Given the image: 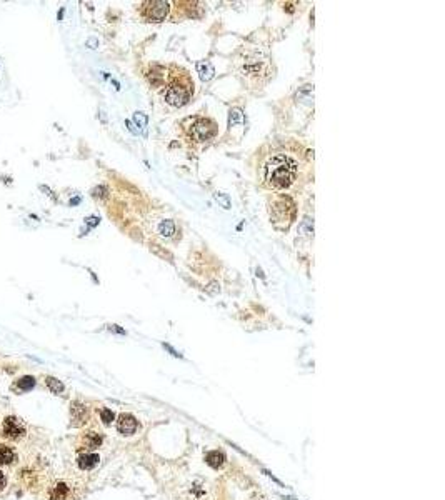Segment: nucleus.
<instances>
[{
  "instance_id": "f257e3e1",
  "label": "nucleus",
  "mask_w": 445,
  "mask_h": 500,
  "mask_svg": "<svg viewBox=\"0 0 445 500\" xmlns=\"http://www.w3.org/2000/svg\"><path fill=\"white\" fill-rule=\"evenodd\" d=\"M312 175L314 152L292 138L268 144L257 155V179L270 190H299Z\"/></svg>"
},
{
  "instance_id": "f03ea898",
  "label": "nucleus",
  "mask_w": 445,
  "mask_h": 500,
  "mask_svg": "<svg viewBox=\"0 0 445 500\" xmlns=\"http://www.w3.org/2000/svg\"><path fill=\"white\" fill-rule=\"evenodd\" d=\"M234 69L247 85L260 89L274 77L275 67L270 53L257 45H245L234 58Z\"/></svg>"
},
{
  "instance_id": "7ed1b4c3",
  "label": "nucleus",
  "mask_w": 445,
  "mask_h": 500,
  "mask_svg": "<svg viewBox=\"0 0 445 500\" xmlns=\"http://www.w3.org/2000/svg\"><path fill=\"white\" fill-rule=\"evenodd\" d=\"M167 85L163 90V99L172 107H183L194 95V80L185 69L179 65H169V74L165 75Z\"/></svg>"
},
{
  "instance_id": "20e7f679",
  "label": "nucleus",
  "mask_w": 445,
  "mask_h": 500,
  "mask_svg": "<svg viewBox=\"0 0 445 500\" xmlns=\"http://www.w3.org/2000/svg\"><path fill=\"white\" fill-rule=\"evenodd\" d=\"M268 215L279 230H287L295 218V204L292 197L285 194H275L268 204Z\"/></svg>"
},
{
  "instance_id": "39448f33",
  "label": "nucleus",
  "mask_w": 445,
  "mask_h": 500,
  "mask_svg": "<svg viewBox=\"0 0 445 500\" xmlns=\"http://www.w3.org/2000/svg\"><path fill=\"white\" fill-rule=\"evenodd\" d=\"M183 133H185L187 140L194 142V144H204L207 140H212L219 132L215 120L210 117H192L183 122Z\"/></svg>"
},
{
  "instance_id": "423d86ee",
  "label": "nucleus",
  "mask_w": 445,
  "mask_h": 500,
  "mask_svg": "<svg viewBox=\"0 0 445 500\" xmlns=\"http://www.w3.org/2000/svg\"><path fill=\"white\" fill-rule=\"evenodd\" d=\"M170 2L163 0H152V2H144L140 5V15L147 22H163L170 14Z\"/></svg>"
},
{
  "instance_id": "0eeeda50",
  "label": "nucleus",
  "mask_w": 445,
  "mask_h": 500,
  "mask_svg": "<svg viewBox=\"0 0 445 500\" xmlns=\"http://www.w3.org/2000/svg\"><path fill=\"white\" fill-rule=\"evenodd\" d=\"M27 434V425L19 417H7L2 423V435L8 440H20Z\"/></svg>"
},
{
  "instance_id": "6e6552de",
  "label": "nucleus",
  "mask_w": 445,
  "mask_h": 500,
  "mask_svg": "<svg viewBox=\"0 0 445 500\" xmlns=\"http://www.w3.org/2000/svg\"><path fill=\"white\" fill-rule=\"evenodd\" d=\"M117 428L122 435H133L138 428V422L132 414H120L117 420Z\"/></svg>"
},
{
  "instance_id": "1a4fd4ad",
  "label": "nucleus",
  "mask_w": 445,
  "mask_h": 500,
  "mask_svg": "<svg viewBox=\"0 0 445 500\" xmlns=\"http://www.w3.org/2000/svg\"><path fill=\"white\" fill-rule=\"evenodd\" d=\"M70 417H72V425L80 427L87 422V407L80 402H74L70 407Z\"/></svg>"
},
{
  "instance_id": "9d476101",
  "label": "nucleus",
  "mask_w": 445,
  "mask_h": 500,
  "mask_svg": "<svg viewBox=\"0 0 445 500\" xmlns=\"http://www.w3.org/2000/svg\"><path fill=\"white\" fill-rule=\"evenodd\" d=\"M225 460H227L225 453H222L219 450H212L205 455V462H207L212 469H222L225 465Z\"/></svg>"
},
{
  "instance_id": "9b49d317",
  "label": "nucleus",
  "mask_w": 445,
  "mask_h": 500,
  "mask_svg": "<svg viewBox=\"0 0 445 500\" xmlns=\"http://www.w3.org/2000/svg\"><path fill=\"white\" fill-rule=\"evenodd\" d=\"M197 72H199L200 79H202L204 82H209V80H212V77L215 75V69H213V65L209 60H200L199 64H197Z\"/></svg>"
},
{
  "instance_id": "f8f14e48",
  "label": "nucleus",
  "mask_w": 445,
  "mask_h": 500,
  "mask_svg": "<svg viewBox=\"0 0 445 500\" xmlns=\"http://www.w3.org/2000/svg\"><path fill=\"white\" fill-rule=\"evenodd\" d=\"M17 460V453L12 447L0 444V465H12Z\"/></svg>"
},
{
  "instance_id": "ddd939ff",
  "label": "nucleus",
  "mask_w": 445,
  "mask_h": 500,
  "mask_svg": "<svg viewBox=\"0 0 445 500\" xmlns=\"http://www.w3.org/2000/svg\"><path fill=\"white\" fill-rule=\"evenodd\" d=\"M99 460H100L99 455H95V453H83V455L79 457L77 464H79V467L83 470H90L99 464Z\"/></svg>"
},
{
  "instance_id": "4468645a",
  "label": "nucleus",
  "mask_w": 445,
  "mask_h": 500,
  "mask_svg": "<svg viewBox=\"0 0 445 500\" xmlns=\"http://www.w3.org/2000/svg\"><path fill=\"white\" fill-rule=\"evenodd\" d=\"M100 444H102V435H99L97 432H87L85 437H83V445L89 450L100 447Z\"/></svg>"
},
{
  "instance_id": "2eb2a0df",
  "label": "nucleus",
  "mask_w": 445,
  "mask_h": 500,
  "mask_svg": "<svg viewBox=\"0 0 445 500\" xmlns=\"http://www.w3.org/2000/svg\"><path fill=\"white\" fill-rule=\"evenodd\" d=\"M158 234L163 235V237H172L175 234V224L172 220H163L158 225Z\"/></svg>"
},
{
  "instance_id": "dca6fc26",
  "label": "nucleus",
  "mask_w": 445,
  "mask_h": 500,
  "mask_svg": "<svg viewBox=\"0 0 445 500\" xmlns=\"http://www.w3.org/2000/svg\"><path fill=\"white\" fill-rule=\"evenodd\" d=\"M243 122V113L240 108H232L230 110V117H229V124H230V127L235 124H242Z\"/></svg>"
},
{
  "instance_id": "f3484780",
  "label": "nucleus",
  "mask_w": 445,
  "mask_h": 500,
  "mask_svg": "<svg viewBox=\"0 0 445 500\" xmlns=\"http://www.w3.org/2000/svg\"><path fill=\"white\" fill-rule=\"evenodd\" d=\"M47 385H49V389L52 390L53 394H60V392H64V384H62L60 380L53 379V377H47Z\"/></svg>"
},
{
  "instance_id": "a211bd4d",
  "label": "nucleus",
  "mask_w": 445,
  "mask_h": 500,
  "mask_svg": "<svg viewBox=\"0 0 445 500\" xmlns=\"http://www.w3.org/2000/svg\"><path fill=\"white\" fill-rule=\"evenodd\" d=\"M100 419H102V422L105 423V425H110L112 420L115 419V414H113L110 409H102L100 410Z\"/></svg>"
},
{
  "instance_id": "6ab92c4d",
  "label": "nucleus",
  "mask_w": 445,
  "mask_h": 500,
  "mask_svg": "<svg viewBox=\"0 0 445 500\" xmlns=\"http://www.w3.org/2000/svg\"><path fill=\"white\" fill-rule=\"evenodd\" d=\"M33 384H35V382H33L32 377H24V379H20V380H19V384H17V387H20V390H22V392H24V390L32 389V387H33Z\"/></svg>"
},
{
  "instance_id": "aec40b11",
  "label": "nucleus",
  "mask_w": 445,
  "mask_h": 500,
  "mask_svg": "<svg viewBox=\"0 0 445 500\" xmlns=\"http://www.w3.org/2000/svg\"><path fill=\"white\" fill-rule=\"evenodd\" d=\"M67 492H69V489H67L64 484H58L55 487V490H53V499H55V500H62L67 495Z\"/></svg>"
},
{
  "instance_id": "412c9836",
  "label": "nucleus",
  "mask_w": 445,
  "mask_h": 500,
  "mask_svg": "<svg viewBox=\"0 0 445 500\" xmlns=\"http://www.w3.org/2000/svg\"><path fill=\"white\" fill-rule=\"evenodd\" d=\"M215 199H217V202H219V204H220L224 209H230V199H229V197H227L225 194H217V195H215Z\"/></svg>"
},
{
  "instance_id": "4be33fe9",
  "label": "nucleus",
  "mask_w": 445,
  "mask_h": 500,
  "mask_svg": "<svg viewBox=\"0 0 445 500\" xmlns=\"http://www.w3.org/2000/svg\"><path fill=\"white\" fill-rule=\"evenodd\" d=\"M133 120L137 122L140 127H147V115L145 113H142V112H137L135 115H133Z\"/></svg>"
},
{
  "instance_id": "5701e85b",
  "label": "nucleus",
  "mask_w": 445,
  "mask_h": 500,
  "mask_svg": "<svg viewBox=\"0 0 445 500\" xmlns=\"http://www.w3.org/2000/svg\"><path fill=\"white\" fill-rule=\"evenodd\" d=\"M7 485V477L3 475V472L0 470V490H3V487Z\"/></svg>"
},
{
  "instance_id": "b1692460",
  "label": "nucleus",
  "mask_w": 445,
  "mask_h": 500,
  "mask_svg": "<svg viewBox=\"0 0 445 500\" xmlns=\"http://www.w3.org/2000/svg\"><path fill=\"white\" fill-rule=\"evenodd\" d=\"M163 347H165V348H167V350H170V352H172V355H175V357H180V354H179V352H177V350H174V348H172L170 345H167V343H163Z\"/></svg>"
}]
</instances>
